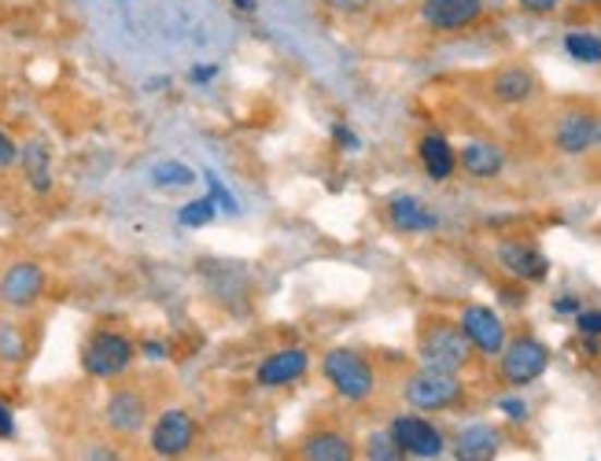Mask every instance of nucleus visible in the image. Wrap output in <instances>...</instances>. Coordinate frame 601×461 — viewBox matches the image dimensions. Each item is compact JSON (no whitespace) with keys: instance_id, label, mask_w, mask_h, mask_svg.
<instances>
[{"instance_id":"f257e3e1","label":"nucleus","mask_w":601,"mask_h":461,"mask_svg":"<svg viewBox=\"0 0 601 461\" xmlns=\"http://www.w3.org/2000/svg\"><path fill=\"white\" fill-rule=\"evenodd\" d=\"M417 362H421L424 369L465 373V366L472 362V343L465 340L458 321L429 318L421 326V332H417Z\"/></svg>"},{"instance_id":"f03ea898","label":"nucleus","mask_w":601,"mask_h":461,"mask_svg":"<svg viewBox=\"0 0 601 461\" xmlns=\"http://www.w3.org/2000/svg\"><path fill=\"white\" fill-rule=\"evenodd\" d=\"M322 377L325 385L336 391L344 402H365L376 391V369L365 355L351 347H333L322 358Z\"/></svg>"},{"instance_id":"7ed1b4c3","label":"nucleus","mask_w":601,"mask_h":461,"mask_svg":"<svg viewBox=\"0 0 601 461\" xmlns=\"http://www.w3.org/2000/svg\"><path fill=\"white\" fill-rule=\"evenodd\" d=\"M417 19L435 37H458L488 19V0H417Z\"/></svg>"},{"instance_id":"20e7f679","label":"nucleus","mask_w":601,"mask_h":461,"mask_svg":"<svg viewBox=\"0 0 601 461\" xmlns=\"http://www.w3.org/2000/svg\"><path fill=\"white\" fill-rule=\"evenodd\" d=\"M133 358H137V343L115 329H96L82 347V369L96 380L122 377L133 366Z\"/></svg>"},{"instance_id":"39448f33","label":"nucleus","mask_w":601,"mask_h":461,"mask_svg":"<svg viewBox=\"0 0 601 461\" xmlns=\"http://www.w3.org/2000/svg\"><path fill=\"white\" fill-rule=\"evenodd\" d=\"M402 395L413 410L435 414V410H450L465 399V380L461 373H440V369H417L406 377Z\"/></svg>"},{"instance_id":"423d86ee","label":"nucleus","mask_w":601,"mask_h":461,"mask_svg":"<svg viewBox=\"0 0 601 461\" xmlns=\"http://www.w3.org/2000/svg\"><path fill=\"white\" fill-rule=\"evenodd\" d=\"M550 369V347L536 336H517L506 340L498 355V377L509 388H528L536 385L542 373Z\"/></svg>"},{"instance_id":"0eeeda50","label":"nucleus","mask_w":601,"mask_h":461,"mask_svg":"<svg viewBox=\"0 0 601 461\" xmlns=\"http://www.w3.org/2000/svg\"><path fill=\"white\" fill-rule=\"evenodd\" d=\"M192 444H196V421H192L189 410L170 406V410H163V414L155 417L152 439H148V447H152L155 458L178 461V458L189 454Z\"/></svg>"},{"instance_id":"6e6552de","label":"nucleus","mask_w":601,"mask_h":461,"mask_svg":"<svg viewBox=\"0 0 601 461\" xmlns=\"http://www.w3.org/2000/svg\"><path fill=\"white\" fill-rule=\"evenodd\" d=\"M458 326L465 332V340L472 343V351H480L483 358H498L509 340L506 321L498 318V310L483 307V303H469V307L461 310Z\"/></svg>"},{"instance_id":"1a4fd4ad","label":"nucleus","mask_w":601,"mask_h":461,"mask_svg":"<svg viewBox=\"0 0 601 461\" xmlns=\"http://www.w3.org/2000/svg\"><path fill=\"white\" fill-rule=\"evenodd\" d=\"M387 432H392V439L402 447L406 458H440L443 450H447V436H443L429 417L399 414Z\"/></svg>"},{"instance_id":"9d476101","label":"nucleus","mask_w":601,"mask_h":461,"mask_svg":"<svg viewBox=\"0 0 601 461\" xmlns=\"http://www.w3.org/2000/svg\"><path fill=\"white\" fill-rule=\"evenodd\" d=\"M598 137V115L590 107H568V111L557 115L554 122V149L568 159H579L594 149Z\"/></svg>"},{"instance_id":"9b49d317","label":"nucleus","mask_w":601,"mask_h":461,"mask_svg":"<svg viewBox=\"0 0 601 461\" xmlns=\"http://www.w3.org/2000/svg\"><path fill=\"white\" fill-rule=\"evenodd\" d=\"M494 259H498L502 273L513 277L517 284H539V281L550 277V259L528 240H502L498 251H494Z\"/></svg>"},{"instance_id":"f8f14e48","label":"nucleus","mask_w":601,"mask_h":461,"mask_svg":"<svg viewBox=\"0 0 601 461\" xmlns=\"http://www.w3.org/2000/svg\"><path fill=\"white\" fill-rule=\"evenodd\" d=\"M488 93L502 107H525L539 96V74L525 63H506L488 78Z\"/></svg>"},{"instance_id":"ddd939ff","label":"nucleus","mask_w":601,"mask_h":461,"mask_svg":"<svg viewBox=\"0 0 601 461\" xmlns=\"http://www.w3.org/2000/svg\"><path fill=\"white\" fill-rule=\"evenodd\" d=\"M41 296H45V270L31 259L12 262V267L4 270V277H0V303H4V307L26 310Z\"/></svg>"},{"instance_id":"4468645a","label":"nucleus","mask_w":601,"mask_h":461,"mask_svg":"<svg viewBox=\"0 0 601 461\" xmlns=\"http://www.w3.org/2000/svg\"><path fill=\"white\" fill-rule=\"evenodd\" d=\"M310 369V355L303 347H277L255 366V385L266 388V391H277V388H288L296 380H303Z\"/></svg>"},{"instance_id":"2eb2a0df","label":"nucleus","mask_w":601,"mask_h":461,"mask_svg":"<svg viewBox=\"0 0 601 461\" xmlns=\"http://www.w3.org/2000/svg\"><path fill=\"white\" fill-rule=\"evenodd\" d=\"M387 222H392V229L410 233V237H421V233L440 229V214L410 192H399V196L387 200Z\"/></svg>"},{"instance_id":"dca6fc26","label":"nucleus","mask_w":601,"mask_h":461,"mask_svg":"<svg viewBox=\"0 0 601 461\" xmlns=\"http://www.w3.org/2000/svg\"><path fill=\"white\" fill-rule=\"evenodd\" d=\"M454 461H494L502 450V432L488 421H472L454 436Z\"/></svg>"},{"instance_id":"f3484780","label":"nucleus","mask_w":601,"mask_h":461,"mask_svg":"<svg viewBox=\"0 0 601 461\" xmlns=\"http://www.w3.org/2000/svg\"><path fill=\"white\" fill-rule=\"evenodd\" d=\"M104 421H108V428L119 432V436H133V432H141L144 421H148V402H144L141 391L119 388L111 391L108 406H104Z\"/></svg>"},{"instance_id":"a211bd4d","label":"nucleus","mask_w":601,"mask_h":461,"mask_svg":"<svg viewBox=\"0 0 601 461\" xmlns=\"http://www.w3.org/2000/svg\"><path fill=\"white\" fill-rule=\"evenodd\" d=\"M417 159H421V166H424V174H429L432 181H450L454 174H458V149L447 141L443 133H435V130H429L417 141Z\"/></svg>"},{"instance_id":"6ab92c4d","label":"nucleus","mask_w":601,"mask_h":461,"mask_svg":"<svg viewBox=\"0 0 601 461\" xmlns=\"http://www.w3.org/2000/svg\"><path fill=\"white\" fill-rule=\"evenodd\" d=\"M354 458H358L354 439L339 428L310 432L303 444H299V461H354Z\"/></svg>"},{"instance_id":"aec40b11","label":"nucleus","mask_w":601,"mask_h":461,"mask_svg":"<svg viewBox=\"0 0 601 461\" xmlns=\"http://www.w3.org/2000/svg\"><path fill=\"white\" fill-rule=\"evenodd\" d=\"M458 166L469 174V178L491 181L506 170V152H502V144H494V141H469V144H461Z\"/></svg>"},{"instance_id":"412c9836","label":"nucleus","mask_w":601,"mask_h":461,"mask_svg":"<svg viewBox=\"0 0 601 461\" xmlns=\"http://www.w3.org/2000/svg\"><path fill=\"white\" fill-rule=\"evenodd\" d=\"M19 163L26 166V181H31L34 192L52 189V152H48L45 141H31L26 149H19Z\"/></svg>"},{"instance_id":"4be33fe9","label":"nucleus","mask_w":601,"mask_h":461,"mask_svg":"<svg viewBox=\"0 0 601 461\" xmlns=\"http://www.w3.org/2000/svg\"><path fill=\"white\" fill-rule=\"evenodd\" d=\"M561 48L572 63L579 67H601V34L594 31H568L561 37Z\"/></svg>"},{"instance_id":"5701e85b","label":"nucleus","mask_w":601,"mask_h":461,"mask_svg":"<svg viewBox=\"0 0 601 461\" xmlns=\"http://www.w3.org/2000/svg\"><path fill=\"white\" fill-rule=\"evenodd\" d=\"M148 178H152L155 189L173 192V189H189V185H196V170L185 163H178V159H167V163H155Z\"/></svg>"},{"instance_id":"b1692460","label":"nucleus","mask_w":601,"mask_h":461,"mask_svg":"<svg viewBox=\"0 0 601 461\" xmlns=\"http://www.w3.org/2000/svg\"><path fill=\"white\" fill-rule=\"evenodd\" d=\"M218 218V203L211 200V196H196V200H189L185 208L178 211V225H185V229H203V225H211Z\"/></svg>"},{"instance_id":"393cba45","label":"nucleus","mask_w":601,"mask_h":461,"mask_svg":"<svg viewBox=\"0 0 601 461\" xmlns=\"http://www.w3.org/2000/svg\"><path fill=\"white\" fill-rule=\"evenodd\" d=\"M365 458L370 461H406L402 447L392 439V432H373V436L365 439Z\"/></svg>"},{"instance_id":"a878e982","label":"nucleus","mask_w":601,"mask_h":461,"mask_svg":"<svg viewBox=\"0 0 601 461\" xmlns=\"http://www.w3.org/2000/svg\"><path fill=\"white\" fill-rule=\"evenodd\" d=\"M203 181H207V196L218 203V214H229V218H237V214H240V200L226 189V185H221L218 174L215 170H203Z\"/></svg>"},{"instance_id":"bb28decb","label":"nucleus","mask_w":601,"mask_h":461,"mask_svg":"<svg viewBox=\"0 0 601 461\" xmlns=\"http://www.w3.org/2000/svg\"><path fill=\"white\" fill-rule=\"evenodd\" d=\"M26 355V340L12 321H0V358L4 362H19Z\"/></svg>"},{"instance_id":"cd10ccee","label":"nucleus","mask_w":601,"mask_h":461,"mask_svg":"<svg viewBox=\"0 0 601 461\" xmlns=\"http://www.w3.org/2000/svg\"><path fill=\"white\" fill-rule=\"evenodd\" d=\"M322 4L339 19H362V15H370L381 0H322Z\"/></svg>"},{"instance_id":"c85d7f7f","label":"nucleus","mask_w":601,"mask_h":461,"mask_svg":"<svg viewBox=\"0 0 601 461\" xmlns=\"http://www.w3.org/2000/svg\"><path fill=\"white\" fill-rule=\"evenodd\" d=\"M513 4H517V12H525L531 19H550L565 8V0H513Z\"/></svg>"},{"instance_id":"c756f323","label":"nucleus","mask_w":601,"mask_h":461,"mask_svg":"<svg viewBox=\"0 0 601 461\" xmlns=\"http://www.w3.org/2000/svg\"><path fill=\"white\" fill-rule=\"evenodd\" d=\"M572 321H576V332H579V336L601 340V310H579Z\"/></svg>"},{"instance_id":"7c9ffc66","label":"nucleus","mask_w":601,"mask_h":461,"mask_svg":"<svg viewBox=\"0 0 601 461\" xmlns=\"http://www.w3.org/2000/svg\"><path fill=\"white\" fill-rule=\"evenodd\" d=\"M498 410L513 421V425H525L528 414H531L528 402H525V399H517V395H502V399H498Z\"/></svg>"},{"instance_id":"2f4dec72","label":"nucleus","mask_w":601,"mask_h":461,"mask_svg":"<svg viewBox=\"0 0 601 461\" xmlns=\"http://www.w3.org/2000/svg\"><path fill=\"white\" fill-rule=\"evenodd\" d=\"M333 144H336L339 152H358V149H362V141H358V133H354L347 122H333Z\"/></svg>"},{"instance_id":"473e14b6","label":"nucleus","mask_w":601,"mask_h":461,"mask_svg":"<svg viewBox=\"0 0 601 461\" xmlns=\"http://www.w3.org/2000/svg\"><path fill=\"white\" fill-rule=\"evenodd\" d=\"M15 163H19V144L0 130V170H8V166H15Z\"/></svg>"},{"instance_id":"72a5a7b5","label":"nucleus","mask_w":601,"mask_h":461,"mask_svg":"<svg viewBox=\"0 0 601 461\" xmlns=\"http://www.w3.org/2000/svg\"><path fill=\"white\" fill-rule=\"evenodd\" d=\"M218 78V67L215 63H200V67H192L189 71V82L192 85H207V82H215Z\"/></svg>"},{"instance_id":"f704fd0d","label":"nucleus","mask_w":601,"mask_h":461,"mask_svg":"<svg viewBox=\"0 0 601 461\" xmlns=\"http://www.w3.org/2000/svg\"><path fill=\"white\" fill-rule=\"evenodd\" d=\"M579 310H584V303H579V296H557V299H554V314H565V318H576Z\"/></svg>"},{"instance_id":"c9c22d12","label":"nucleus","mask_w":601,"mask_h":461,"mask_svg":"<svg viewBox=\"0 0 601 461\" xmlns=\"http://www.w3.org/2000/svg\"><path fill=\"white\" fill-rule=\"evenodd\" d=\"M15 436V417H12V406L0 399V439H12Z\"/></svg>"},{"instance_id":"e433bc0d","label":"nucleus","mask_w":601,"mask_h":461,"mask_svg":"<svg viewBox=\"0 0 601 461\" xmlns=\"http://www.w3.org/2000/svg\"><path fill=\"white\" fill-rule=\"evenodd\" d=\"M141 351H144V358H152V362H163V358H167V343H163V340H144L141 343Z\"/></svg>"},{"instance_id":"4c0bfd02","label":"nucleus","mask_w":601,"mask_h":461,"mask_svg":"<svg viewBox=\"0 0 601 461\" xmlns=\"http://www.w3.org/2000/svg\"><path fill=\"white\" fill-rule=\"evenodd\" d=\"M565 4L579 8V12H601V0H565Z\"/></svg>"},{"instance_id":"58836bf2","label":"nucleus","mask_w":601,"mask_h":461,"mask_svg":"<svg viewBox=\"0 0 601 461\" xmlns=\"http://www.w3.org/2000/svg\"><path fill=\"white\" fill-rule=\"evenodd\" d=\"M85 461H122V458H119V454H111V450H104V447H96L93 454L85 458Z\"/></svg>"},{"instance_id":"ea45409f","label":"nucleus","mask_w":601,"mask_h":461,"mask_svg":"<svg viewBox=\"0 0 601 461\" xmlns=\"http://www.w3.org/2000/svg\"><path fill=\"white\" fill-rule=\"evenodd\" d=\"M232 4H237L240 12H255V8H259V0H232Z\"/></svg>"},{"instance_id":"a19ab883","label":"nucleus","mask_w":601,"mask_h":461,"mask_svg":"<svg viewBox=\"0 0 601 461\" xmlns=\"http://www.w3.org/2000/svg\"><path fill=\"white\" fill-rule=\"evenodd\" d=\"M594 149L601 152V119H598V137H594Z\"/></svg>"},{"instance_id":"79ce46f5","label":"nucleus","mask_w":601,"mask_h":461,"mask_svg":"<svg viewBox=\"0 0 601 461\" xmlns=\"http://www.w3.org/2000/svg\"><path fill=\"white\" fill-rule=\"evenodd\" d=\"M119 4H133V0H119Z\"/></svg>"}]
</instances>
